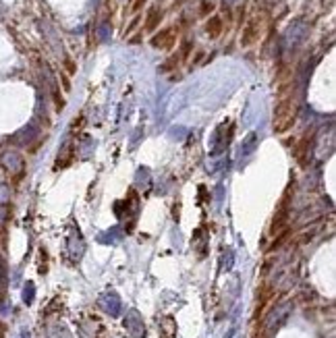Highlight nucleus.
<instances>
[{
  "label": "nucleus",
  "mask_w": 336,
  "mask_h": 338,
  "mask_svg": "<svg viewBox=\"0 0 336 338\" xmlns=\"http://www.w3.org/2000/svg\"><path fill=\"white\" fill-rule=\"evenodd\" d=\"M52 98H54V104H56V110L60 112V110H63L65 108V100L63 98H60V93H58V90L54 88V90H52Z\"/></svg>",
  "instance_id": "nucleus-11"
},
{
  "label": "nucleus",
  "mask_w": 336,
  "mask_h": 338,
  "mask_svg": "<svg viewBox=\"0 0 336 338\" xmlns=\"http://www.w3.org/2000/svg\"><path fill=\"white\" fill-rule=\"evenodd\" d=\"M313 139H315V133L313 131H305L301 137L297 139L295 147H293V154H295V160L299 162V166H307L309 158H312V147H313Z\"/></svg>",
  "instance_id": "nucleus-3"
},
{
  "label": "nucleus",
  "mask_w": 336,
  "mask_h": 338,
  "mask_svg": "<svg viewBox=\"0 0 336 338\" xmlns=\"http://www.w3.org/2000/svg\"><path fill=\"white\" fill-rule=\"evenodd\" d=\"M162 11L160 8H152L147 15V19H145V31H156L158 29V25L162 23Z\"/></svg>",
  "instance_id": "nucleus-6"
},
{
  "label": "nucleus",
  "mask_w": 336,
  "mask_h": 338,
  "mask_svg": "<svg viewBox=\"0 0 336 338\" xmlns=\"http://www.w3.org/2000/svg\"><path fill=\"white\" fill-rule=\"evenodd\" d=\"M31 297H33V287L27 284V289H25V303H31Z\"/></svg>",
  "instance_id": "nucleus-16"
},
{
  "label": "nucleus",
  "mask_w": 336,
  "mask_h": 338,
  "mask_svg": "<svg viewBox=\"0 0 336 338\" xmlns=\"http://www.w3.org/2000/svg\"><path fill=\"white\" fill-rule=\"evenodd\" d=\"M297 116H299V98L295 96L293 85H288V88H282L278 91V104L274 108V116H272L274 133H287L297 123Z\"/></svg>",
  "instance_id": "nucleus-1"
},
{
  "label": "nucleus",
  "mask_w": 336,
  "mask_h": 338,
  "mask_svg": "<svg viewBox=\"0 0 336 338\" xmlns=\"http://www.w3.org/2000/svg\"><path fill=\"white\" fill-rule=\"evenodd\" d=\"M65 65H67V71H69L71 75H75V71H77V67H75V63H73V58H69V56H67V60H65Z\"/></svg>",
  "instance_id": "nucleus-15"
},
{
  "label": "nucleus",
  "mask_w": 336,
  "mask_h": 338,
  "mask_svg": "<svg viewBox=\"0 0 336 338\" xmlns=\"http://www.w3.org/2000/svg\"><path fill=\"white\" fill-rule=\"evenodd\" d=\"M147 2V0H133V2H131V11L133 13H137V11H141V8H144V4Z\"/></svg>",
  "instance_id": "nucleus-14"
},
{
  "label": "nucleus",
  "mask_w": 336,
  "mask_h": 338,
  "mask_svg": "<svg viewBox=\"0 0 336 338\" xmlns=\"http://www.w3.org/2000/svg\"><path fill=\"white\" fill-rule=\"evenodd\" d=\"M264 27H266V17H264V15H253L251 19L245 23V27H243V33H241V46H243V48L253 46L255 42L262 38Z\"/></svg>",
  "instance_id": "nucleus-2"
},
{
  "label": "nucleus",
  "mask_w": 336,
  "mask_h": 338,
  "mask_svg": "<svg viewBox=\"0 0 336 338\" xmlns=\"http://www.w3.org/2000/svg\"><path fill=\"white\" fill-rule=\"evenodd\" d=\"M212 11H214V4L208 2V0H203V2H201V8H199V15L206 17V15H210Z\"/></svg>",
  "instance_id": "nucleus-12"
},
{
  "label": "nucleus",
  "mask_w": 336,
  "mask_h": 338,
  "mask_svg": "<svg viewBox=\"0 0 336 338\" xmlns=\"http://www.w3.org/2000/svg\"><path fill=\"white\" fill-rule=\"evenodd\" d=\"M71 162H73V145H67L65 152L58 154V162H56L54 168H56V170H58V168H67Z\"/></svg>",
  "instance_id": "nucleus-7"
},
{
  "label": "nucleus",
  "mask_w": 336,
  "mask_h": 338,
  "mask_svg": "<svg viewBox=\"0 0 336 338\" xmlns=\"http://www.w3.org/2000/svg\"><path fill=\"white\" fill-rule=\"evenodd\" d=\"M191 48H193V44L191 42H183V46H181V52L176 56H179V60H185L189 54H191Z\"/></svg>",
  "instance_id": "nucleus-10"
},
{
  "label": "nucleus",
  "mask_w": 336,
  "mask_h": 338,
  "mask_svg": "<svg viewBox=\"0 0 336 338\" xmlns=\"http://www.w3.org/2000/svg\"><path fill=\"white\" fill-rule=\"evenodd\" d=\"M2 160H4V164H6V166L11 168L13 172L23 168V162H21V158H19L17 154H4V158H2Z\"/></svg>",
  "instance_id": "nucleus-9"
},
{
  "label": "nucleus",
  "mask_w": 336,
  "mask_h": 338,
  "mask_svg": "<svg viewBox=\"0 0 336 338\" xmlns=\"http://www.w3.org/2000/svg\"><path fill=\"white\" fill-rule=\"evenodd\" d=\"M23 338H27V336H23Z\"/></svg>",
  "instance_id": "nucleus-17"
},
{
  "label": "nucleus",
  "mask_w": 336,
  "mask_h": 338,
  "mask_svg": "<svg viewBox=\"0 0 336 338\" xmlns=\"http://www.w3.org/2000/svg\"><path fill=\"white\" fill-rule=\"evenodd\" d=\"M176 33L179 29L176 27H168V29H162L160 33H156L152 38V46L154 48H160V50H170L176 42Z\"/></svg>",
  "instance_id": "nucleus-4"
},
{
  "label": "nucleus",
  "mask_w": 336,
  "mask_h": 338,
  "mask_svg": "<svg viewBox=\"0 0 336 338\" xmlns=\"http://www.w3.org/2000/svg\"><path fill=\"white\" fill-rule=\"evenodd\" d=\"M222 29H224L222 19H220V17H210L208 23H206V31H208V36H210V38H218L220 33H222Z\"/></svg>",
  "instance_id": "nucleus-5"
},
{
  "label": "nucleus",
  "mask_w": 336,
  "mask_h": 338,
  "mask_svg": "<svg viewBox=\"0 0 336 338\" xmlns=\"http://www.w3.org/2000/svg\"><path fill=\"white\" fill-rule=\"evenodd\" d=\"M181 60H179V56H172V58H168V63H164L162 65V71H170V68H174L176 65H179Z\"/></svg>",
  "instance_id": "nucleus-13"
},
{
  "label": "nucleus",
  "mask_w": 336,
  "mask_h": 338,
  "mask_svg": "<svg viewBox=\"0 0 336 338\" xmlns=\"http://www.w3.org/2000/svg\"><path fill=\"white\" fill-rule=\"evenodd\" d=\"M288 237H290V228H285L282 232H278L276 237H274V241H272V245H270V251H276V249H280L285 243L288 241Z\"/></svg>",
  "instance_id": "nucleus-8"
}]
</instances>
